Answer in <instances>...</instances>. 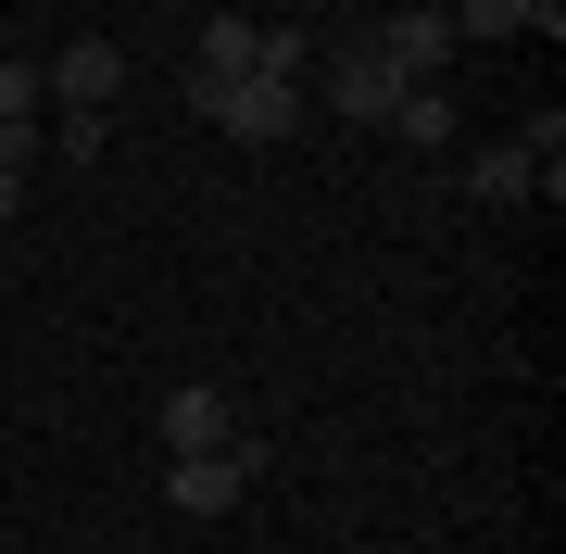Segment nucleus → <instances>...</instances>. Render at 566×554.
I'll list each match as a JSON object with an SVG mask.
<instances>
[{"label":"nucleus","instance_id":"39448f33","mask_svg":"<svg viewBox=\"0 0 566 554\" xmlns=\"http://www.w3.org/2000/svg\"><path fill=\"white\" fill-rule=\"evenodd\" d=\"M252 467H264V453L240 441V453H189V467L177 479H164V492H177V516H227V504H240L252 492Z\"/></svg>","mask_w":566,"mask_h":554},{"label":"nucleus","instance_id":"f257e3e1","mask_svg":"<svg viewBox=\"0 0 566 554\" xmlns=\"http://www.w3.org/2000/svg\"><path fill=\"white\" fill-rule=\"evenodd\" d=\"M189 114L264 151V139H290V126H303V88H277V76H252V88H202V76H189Z\"/></svg>","mask_w":566,"mask_h":554},{"label":"nucleus","instance_id":"423d86ee","mask_svg":"<svg viewBox=\"0 0 566 554\" xmlns=\"http://www.w3.org/2000/svg\"><path fill=\"white\" fill-rule=\"evenodd\" d=\"M51 88H63V114H102L114 88H126V51L114 39H63L51 51Z\"/></svg>","mask_w":566,"mask_h":554},{"label":"nucleus","instance_id":"20e7f679","mask_svg":"<svg viewBox=\"0 0 566 554\" xmlns=\"http://www.w3.org/2000/svg\"><path fill=\"white\" fill-rule=\"evenodd\" d=\"M189 76H202V88H252L264 76V25L252 13H214L202 39H189Z\"/></svg>","mask_w":566,"mask_h":554},{"label":"nucleus","instance_id":"1a4fd4ad","mask_svg":"<svg viewBox=\"0 0 566 554\" xmlns=\"http://www.w3.org/2000/svg\"><path fill=\"white\" fill-rule=\"evenodd\" d=\"M465 189H479V202H528L542 177H528V151H479V165H465Z\"/></svg>","mask_w":566,"mask_h":554},{"label":"nucleus","instance_id":"7ed1b4c3","mask_svg":"<svg viewBox=\"0 0 566 554\" xmlns=\"http://www.w3.org/2000/svg\"><path fill=\"white\" fill-rule=\"evenodd\" d=\"M151 441L177 453V467H189V453H240V404H227V390H202V378H189V390H164V416H151Z\"/></svg>","mask_w":566,"mask_h":554},{"label":"nucleus","instance_id":"0eeeda50","mask_svg":"<svg viewBox=\"0 0 566 554\" xmlns=\"http://www.w3.org/2000/svg\"><path fill=\"white\" fill-rule=\"evenodd\" d=\"M528 25H542V39H554V0H465V13H453V39H528Z\"/></svg>","mask_w":566,"mask_h":554},{"label":"nucleus","instance_id":"6e6552de","mask_svg":"<svg viewBox=\"0 0 566 554\" xmlns=\"http://www.w3.org/2000/svg\"><path fill=\"white\" fill-rule=\"evenodd\" d=\"M390 139H403V151H441V139H453V88H403Z\"/></svg>","mask_w":566,"mask_h":554},{"label":"nucleus","instance_id":"f03ea898","mask_svg":"<svg viewBox=\"0 0 566 554\" xmlns=\"http://www.w3.org/2000/svg\"><path fill=\"white\" fill-rule=\"evenodd\" d=\"M327 102H340V126H390V114H403V76L378 63V39H365V25L327 51Z\"/></svg>","mask_w":566,"mask_h":554}]
</instances>
